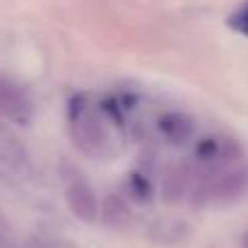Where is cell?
Masks as SVG:
<instances>
[{
    "label": "cell",
    "instance_id": "cell-8",
    "mask_svg": "<svg viewBox=\"0 0 248 248\" xmlns=\"http://www.w3.org/2000/svg\"><path fill=\"white\" fill-rule=\"evenodd\" d=\"M224 155V144L214 137H207V140H201L196 144V157L201 161H214V159H220Z\"/></svg>",
    "mask_w": 248,
    "mask_h": 248
},
{
    "label": "cell",
    "instance_id": "cell-3",
    "mask_svg": "<svg viewBox=\"0 0 248 248\" xmlns=\"http://www.w3.org/2000/svg\"><path fill=\"white\" fill-rule=\"evenodd\" d=\"M65 198L68 205L72 209V214L77 216L81 222L94 224L100 218V205H98V196H96L94 187L87 183L85 179H70L68 187H65Z\"/></svg>",
    "mask_w": 248,
    "mask_h": 248
},
{
    "label": "cell",
    "instance_id": "cell-9",
    "mask_svg": "<svg viewBox=\"0 0 248 248\" xmlns=\"http://www.w3.org/2000/svg\"><path fill=\"white\" fill-rule=\"evenodd\" d=\"M227 24L231 26L235 33H240V35H244V37H248V0L242 4L240 9H237V11H233L231 16H229Z\"/></svg>",
    "mask_w": 248,
    "mask_h": 248
},
{
    "label": "cell",
    "instance_id": "cell-6",
    "mask_svg": "<svg viewBox=\"0 0 248 248\" xmlns=\"http://www.w3.org/2000/svg\"><path fill=\"white\" fill-rule=\"evenodd\" d=\"M100 218L107 224L109 229H126L131 224L133 216L131 209H128L126 201L122 196H116V194H109L107 198L100 205Z\"/></svg>",
    "mask_w": 248,
    "mask_h": 248
},
{
    "label": "cell",
    "instance_id": "cell-11",
    "mask_svg": "<svg viewBox=\"0 0 248 248\" xmlns=\"http://www.w3.org/2000/svg\"><path fill=\"white\" fill-rule=\"evenodd\" d=\"M33 248H77V246H72L70 242H61V240H42Z\"/></svg>",
    "mask_w": 248,
    "mask_h": 248
},
{
    "label": "cell",
    "instance_id": "cell-5",
    "mask_svg": "<svg viewBox=\"0 0 248 248\" xmlns=\"http://www.w3.org/2000/svg\"><path fill=\"white\" fill-rule=\"evenodd\" d=\"M159 131H161V135L166 137L170 144H185V141L189 140V137L194 135V120L189 116H185V113H166V116L159 118Z\"/></svg>",
    "mask_w": 248,
    "mask_h": 248
},
{
    "label": "cell",
    "instance_id": "cell-10",
    "mask_svg": "<svg viewBox=\"0 0 248 248\" xmlns=\"http://www.w3.org/2000/svg\"><path fill=\"white\" fill-rule=\"evenodd\" d=\"M131 189H133V196L141 202H146L153 196V187H150L148 179H144L141 174H131Z\"/></svg>",
    "mask_w": 248,
    "mask_h": 248
},
{
    "label": "cell",
    "instance_id": "cell-12",
    "mask_svg": "<svg viewBox=\"0 0 248 248\" xmlns=\"http://www.w3.org/2000/svg\"><path fill=\"white\" fill-rule=\"evenodd\" d=\"M242 246H244V248H248V233L244 235V240H242Z\"/></svg>",
    "mask_w": 248,
    "mask_h": 248
},
{
    "label": "cell",
    "instance_id": "cell-1",
    "mask_svg": "<svg viewBox=\"0 0 248 248\" xmlns=\"http://www.w3.org/2000/svg\"><path fill=\"white\" fill-rule=\"evenodd\" d=\"M248 189V168H224L214 170L194 189V202L207 205V202H229L240 198Z\"/></svg>",
    "mask_w": 248,
    "mask_h": 248
},
{
    "label": "cell",
    "instance_id": "cell-4",
    "mask_svg": "<svg viewBox=\"0 0 248 248\" xmlns=\"http://www.w3.org/2000/svg\"><path fill=\"white\" fill-rule=\"evenodd\" d=\"M0 113H4L9 120L26 124L33 118V107L17 87L9 85V83H0Z\"/></svg>",
    "mask_w": 248,
    "mask_h": 248
},
{
    "label": "cell",
    "instance_id": "cell-2",
    "mask_svg": "<svg viewBox=\"0 0 248 248\" xmlns=\"http://www.w3.org/2000/svg\"><path fill=\"white\" fill-rule=\"evenodd\" d=\"M70 124H72V137L77 140V146L85 153H100L107 144L103 122H98V118L87 111L83 98H78V105H74V100L70 105Z\"/></svg>",
    "mask_w": 248,
    "mask_h": 248
},
{
    "label": "cell",
    "instance_id": "cell-7",
    "mask_svg": "<svg viewBox=\"0 0 248 248\" xmlns=\"http://www.w3.org/2000/svg\"><path fill=\"white\" fill-rule=\"evenodd\" d=\"M185 187H187V172H185V168L174 166L163 181V201L176 202L185 194Z\"/></svg>",
    "mask_w": 248,
    "mask_h": 248
}]
</instances>
